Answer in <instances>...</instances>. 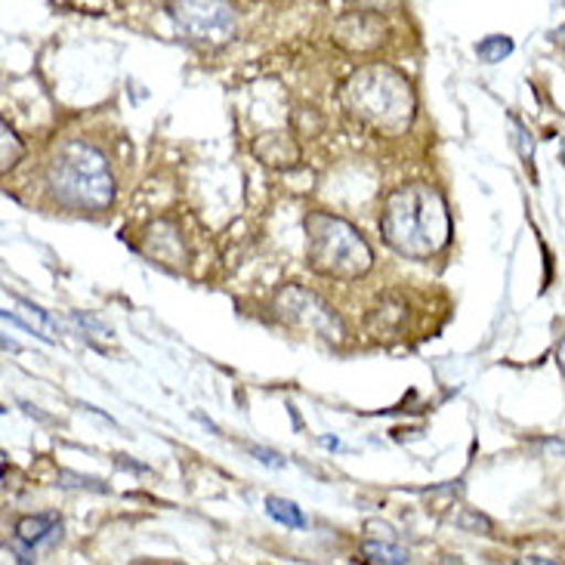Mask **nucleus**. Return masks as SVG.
<instances>
[{"label": "nucleus", "mask_w": 565, "mask_h": 565, "mask_svg": "<svg viewBox=\"0 0 565 565\" xmlns=\"http://www.w3.org/2000/svg\"><path fill=\"white\" fill-rule=\"evenodd\" d=\"M381 235L402 257H412V260L436 257L451 238L448 204L433 185H402L383 204Z\"/></svg>", "instance_id": "1"}, {"label": "nucleus", "mask_w": 565, "mask_h": 565, "mask_svg": "<svg viewBox=\"0 0 565 565\" xmlns=\"http://www.w3.org/2000/svg\"><path fill=\"white\" fill-rule=\"evenodd\" d=\"M343 106L355 121H362L377 134L398 137L414 121V90L396 68L367 65L347 81Z\"/></svg>", "instance_id": "2"}, {"label": "nucleus", "mask_w": 565, "mask_h": 565, "mask_svg": "<svg viewBox=\"0 0 565 565\" xmlns=\"http://www.w3.org/2000/svg\"><path fill=\"white\" fill-rule=\"evenodd\" d=\"M50 195L75 211H106L115 201V177L106 154L84 139L62 142L46 168Z\"/></svg>", "instance_id": "3"}, {"label": "nucleus", "mask_w": 565, "mask_h": 565, "mask_svg": "<svg viewBox=\"0 0 565 565\" xmlns=\"http://www.w3.org/2000/svg\"><path fill=\"white\" fill-rule=\"evenodd\" d=\"M306 257L319 276L340 281H355L374 266V254L362 232L331 214L306 216Z\"/></svg>", "instance_id": "4"}, {"label": "nucleus", "mask_w": 565, "mask_h": 565, "mask_svg": "<svg viewBox=\"0 0 565 565\" xmlns=\"http://www.w3.org/2000/svg\"><path fill=\"white\" fill-rule=\"evenodd\" d=\"M173 25L185 41L199 46H223L235 38V10L230 0H173Z\"/></svg>", "instance_id": "5"}, {"label": "nucleus", "mask_w": 565, "mask_h": 565, "mask_svg": "<svg viewBox=\"0 0 565 565\" xmlns=\"http://www.w3.org/2000/svg\"><path fill=\"white\" fill-rule=\"evenodd\" d=\"M278 319H285L300 331H312V334L324 337L331 343H340L347 328L331 306L321 300L319 294L306 288H285L278 294Z\"/></svg>", "instance_id": "6"}, {"label": "nucleus", "mask_w": 565, "mask_h": 565, "mask_svg": "<svg viewBox=\"0 0 565 565\" xmlns=\"http://www.w3.org/2000/svg\"><path fill=\"white\" fill-rule=\"evenodd\" d=\"M60 535V520L53 513H38V516H22L15 522V537L29 547H41L50 544L53 537Z\"/></svg>", "instance_id": "7"}, {"label": "nucleus", "mask_w": 565, "mask_h": 565, "mask_svg": "<svg viewBox=\"0 0 565 565\" xmlns=\"http://www.w3.org/2000/svg\"><path fill=\"white\" fill-rule=\"evenodd\" d=\"M402 319H405V306L398 300H383L371 316H367V331L377 337H396L398 328H402Z\"/></svg>", "instance_id": "8"}, {"label": "nucleus", "mask_w": 565, "mask_h": 565, "mask_svg": "<svg viewBox=\"0 0 565 565\" xmlns=\"http://www.w3.org/2000/svg\"><path fill=\"white\" fill-rule=\"evenodd\" d=\"M266 513L276 522H281V525H288V529H306L303 510L285 501V498H266Z\"/></svg>", "instance_id": "9"}, {"label": "nucleus", "mask_w": 565, "mask_h": 565, "mask_svg": "<svg viewBox=\"0 0 565 565\" xmlns=\"http://www.w3.org/2000/svg\"><path fill=\"white\" fill-rule=\"evenodd\" d=\"M362 559L381 565H402L408 563V551L393 547V544H381V541H367V544H362Z\"/></svg>", "instance_id": "10"}, {"label": "nucleus", "mask_w": 565, "mask_h": 565, "mask_svg": "<svg viewBox=\"0 0 565 565\" xmlns=\"http://www.w3.org/2000/svg\"><path fill=\"white\" fill-rule=\"evenodd\" d=\"M510 53H513V38H507V34H491L482 44H476V56L482 62H489V65L504 62Z\"/></svg>", "instance_id": "11"}, {"label": "nucleus", "mask_w": 565, "mask_h": 565, "mask_svg": "<svg viewBox=\"0 0 565 565\" xmlns=\"http://www.w3.org/2000/svg\"><path fill=\"white\" fill-rule=\"evenodd\" d=\"M56 7H65V10H75V13H90L103 15L115 7V0H53Z\"/></svg>", "instance_id": "12"}, {"label": "nucleus", "mask_w": 565, "mask_h": 565, "mask_svg": "<svg viewBox=\"0 0 565 565\" xmlns=\"http://www.w3.org/2000/svg\"><path fill=\"white\" fill-rule=\"evenodd\" d=\"M60 486H72V489H90V491H108L106 486H99L96 479H81V476L75 473H60Z\"/></svg>", "instance_id": "13"}, {"label": "nucleus", "mask_w": 565, "mask_h": 565, "mask_svg": "<svg viewBox=\"0 0 565 565\" xmlns=\"http://www.w3.org/2000/svg\"><path fill=\"white\" fill-rule=\"evenodd\" d=\"M458 525L460 529H473V532H479V529H482V532H489L491 529V522L486 520V516H479V513H463V516L458 520Z\"/></svg>", "instance_id": "14"}, {"label": "nucleus", "mask_w": 565, "mask_h": 565, "mask_svg": "<svg viewBox=\"0 0 565 565\" xmlns=\"http://www.w3.org/2000/svg\"><path fill=\"white\" fill-rule=\"evenodd\" d=\"M254 458L260 460V463H266V467H285V460L278 458V455H273V451H266V448H254Z\"/></svg>", "instance_id": "15"}, {"label": "nucleus", "mask_w": 565, "mask_h": 565, "mask_svg": "<svg viewBox=\"0 0 565 565\" xmlns=\"http://www.w3.org/2000/svg\"><path fill=\"white\" fill-rule=\"evenodd\" d=\"M556 365L563 367V374H565V337L559 340V347H556Z\"/></svg>", "instance_id": "16"}, {"label": "nucleus", "mask_w": 565, "mask_h": 565, "mask_svg": "<svg viewBox=\"0 0 565 565\" xmlns=\"http://www.w3.org/2000/svg\"><path fill=\"white\" fill-rule=\"evenodd\" d=\"M553 44L565 46V25H559V29L553 31Z\"/></svg>", "instance_id": "17"}]
</instances>
